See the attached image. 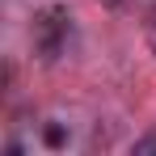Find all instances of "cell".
I'll list each match as a JSON object with an SVG mask.
<instances>
[{
    "label": "cell",
    "mask_w": 156,
    "mask_h": 156,
    "mask_svg": "<svg viewBox=\"0 0 156 156\" xmlns=\"http://www.w3.org/2000/svg\"><path fill=\"white\" fill-rule=\"evenodd\" d=\"M68 34H72V17L63 9H42L38 21H34V42L47 59H59L63 47H68Z\"/></svg>",
    "instance_id": "1"
},
{
    "label": "cell",
    "mask_w": 156,
    "mask_h": 156,
    "mask_svg": "<svg viewBox=\"0 0 156 156\" xmlns=\"http://www.w3.org/2000/svg\"><path fill=\"white\" fill-rule=\"evenodd\" d=\"M42 139H47V148H63V144H68V131H63V127H47Z\"/></svg>",
    "instance_id": "2"
},
{
    "label": "cell",
    "mask_w": 156,
    "mask_h": 156,
    "mask_svg": "<svg viewBox=\"0 0 156 156\" xmlns=\"http://www.w3.org/2000/svg\"><path fill=\"white\" fill-rule=\"evenodd\" d=\"M131 152H135V156H156V135H144V139H135V144H131Z\"/></svg>",
    "instance_id": "3"
}]
</instances>
